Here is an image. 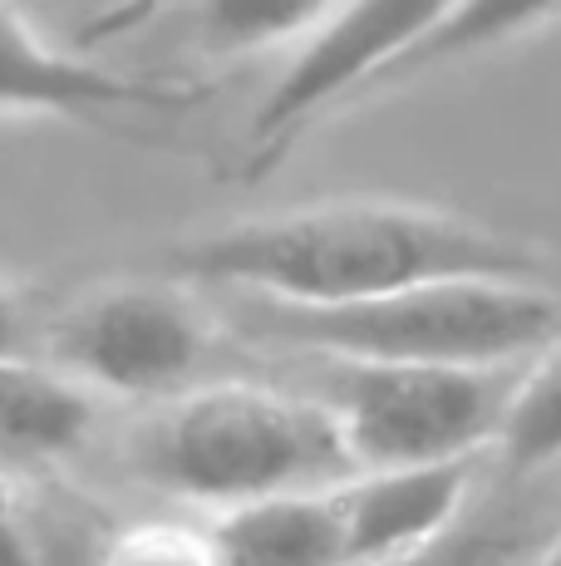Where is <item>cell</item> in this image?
I'll return each mask as SVG.
<instances>
[{"label": "cell", "mask_w": 561, "mask_h": 566, "mask_svg": "<svg viewBox=\"0 0 561 566\" xmlns=\"http://www.w3.org/2000/svg\"><path fill=\"white\" fill-rule=\"evenodd\" d=\"M202 94L168 80H134L35 35L20 10L0 6V114H60L104 124L118 114H182Z\"/></svg>", "instance_id": "obj_7"}, {"label": "cell", "mask_w": 561, "mask_h": 566, "mask_svg": "<svg viewBox=\"0 0 561 566\" xmlns=\"http://www.w3.org/2000/svg\"><path fill=\"white\" fill-rule=\"evenodd\" d=\"M444 0H364V6H330V15L310 30L272 84L252 118L256 148H276L300 124L345 104L350 94H370L380 74L438 20Z\"/></svg>", "instance_id": "obj_6"}, {"label": "cell", "mask_w": 561, "mask_h": 566, "mask_svg": "<svg viewBox=\"0 0 561 566\" xmlns=\"http://www.w3.org/2000/svg\"><path fill=\"white\" fill-rule=\"evenodd\" d=\"M148 488L232 513L286 493H336L360 478L336 419L306 395L262 379H212L168 399L128 443Z\"/></svg>", "instance_id": "obj_2"}, {"label": "cell", "mask_w": 561, "mask_h": 566, "mask_svg": "<svg viewBox=\"0 0 561 566\" xmlns=\"http://www.w3.org/2000/svg\"><path fill=\"white\" fill-rule=\"evenodd\" d=\"M532 566H561V537L552 542V547H542V552H537Z\"/></svg>", "instance_id": "obj_18"}, {"label": "cell", "mask_w": 561, "mask_h": 566, "mask_svg": "<svg viewBox=\"0 0 561 566\" xmlns=\"http://www.w3.org/2000/svg\"><path fill=\"white\" fill-rule=\"evenodd\" d=\"M473 463L360 473L336 488L350 566H390L468 517Z\"/></svg>", "instance_id": "obj_8"}, {"label": "cell", "mask_w": 561, "mask_h": 566, "mask_svg": "<svg viewBox=\"0 0 561 566\" xmlns=\"http://www.w3.org/2000/svg\"><path fill=\"white\" fill-rule=\"evenodd\" d=\"M94 395L40 355L0 360V468L74 453L94 429Z\"/></svg>", "instance_id": "obj_10"}, {"label": "cell", "mask_w": 561, "mask_h": 566, "mask_svg": "<svg viewBox=\"0 0 561 566\" xmlns=\"http://www.w3.org/2000/svg\"><path fill=\"white\" fill-rule=\"evenodd\" d=\"M0 566H40L35 527H30L15 503H10L6 483H0Z\"/></svg>", "instance_id": "obj_17"}, {"label": "cell", "mask_w": 561, "mask_h": 566, "mask_svg": "<svg viewBox=\"0 0 561 566\" xmlns=\"http://www.w3.org/2000/svg\"><path fill=\"white\" fill-rule=\"evenodd\" d=\"M218 566H350L336 493H286L212 522Z\"/></svg>", "instance_id": "obj_9"}, {"label": "cell", "mask_w": 561, "mask_h": 566, "mask_svg": "<svg viewBox=\"0 0 561 566\" xmlns=\"http://www.w3.org/2000/svg\"><path fill=\"white\" fill-rule=\"evenodd\" d=\"M99 566H218L212 532L188 522H134L104 542Z\"/></svg>", "instance_id": "obj_14"}, {"label": "cell", "mask_w": 561, "mask_h": 566, "mask_svg": "<svg viewBox=\"0 0 561 566\" xmlns=\"http://www.w3.org/2000/svg\"><path fill=\"white\" fill-rule=\"evenodd\" d=\"M561 15V6H547V0H478V6H444L438 20L414 40L390 70L380 74L374 90L384 84H404L414 74H428L448 60H468L478 50H498L517 35H532V30L552 25Z\"/></svg>", "instance_id": "obj_11"}, {"label": "cell", "mask_w": 561, "mask_h": 566, "mask_svg": "<svg viewBox=\"0 0 561 566\" xmlns=\"http://www.w3.org/2000/svg\"><path fill=\"white\" fill-rule=\"evenodd\" d=\"M330 6L320 0H218L202 6V40L218 54H252L272 45H300Z\"/></svg>", "instance_id": "obj_13"}, {"label": "cell", "mask_w": 561, "mask_h": 566, "mask_svg": "<svg viewBox=\"0 0 561 566\" xmlns=\"http://www.w3.org/2000/svg\"><path fill=\"white\" fill-rule=\"evenodd\" d=\"M236 325L272 350L340 365H522L561 340V296L542 281H444L354 306L232 296Z\"/></svg>", "instance_id": "obj_3"}, {"label": "cell", "mask_w": 561, "mask_h": 566, "mask_svg": "<svg viewBox=\"0 0 561 566\" xmlns=\"http://www.w3.org/2000/svg\"><path fill=\"white\" fill-rule=\"evenodd\" d=\"M522 557V542L507 537L502 527H488V522H453L444 537H434L428 547L409 552L390 566H517Z\"/></svg>", "instance_id": "obj_15"}, {"label": "cell", "mask_w": 561, "mask_h": 566, "mask_svg": "<svg viewBox=\"0 0 561 566\" xmlns=\"http://www.w3.org/2000/svg\"><path fill=\"white\" fill-rule=\"evenodd\" d=\"M316 385L306 389L336 419L360 473L394 468L473 463L498 449L522 365L453 369V365H340L310 360Z\"/></svg>", "instance_id": "obj_4"}, {"label": "cell", "mask_w": 561, "mask_h": 566, "mask_svg": "<svg viewBox=\"0 0 561 566\" xmlns=\"http://www.w3.org/2000/svg\"><path fill=\"white\" fill-rule=\"evenodd\" d=\"M178 286L276 306H354L444 281H542L547 252L424 202H306L198 232L168 252Z\"/></svg>", "instance_id": "obj_1"}, {"label": "cell", "mask_w": 561, "mask_h": 566, "mask_svg": "<svg viewBox=\"0 0 561 566\" xmlns=\"http://www.w3.org/2000/svg\"><path fill=\"white\" fill-rule=\"evenodd\" d=\"M498 453L517 473H542L561 463V340L522 365L498 433Z\"/></svg>", "instance_id": "obj_12"}, {"label": "cell", "mask_w": 561, "mask_h": 566, "mask_svg": "<svg viewBox=\"0 0 561 566\" xmlns=\"http://www.w3.org/2000/svg\"><path fill=\"white\" fill-rule=\"evenodd\" d=\"M208 355V315L178 281H114L40 325V360L89 395L154 399Z\"/></svg>", "instance_id": "obj_5"}, {"label": "cell", "mask_w": 561, "mask_h": 566, "mask_svg": "<svg viewBox=\"0 0 561 566\" xmlns=\"http://www.w3.org/2000/svg\"><path fill=\"white\" fill-rule=\"evenodd\" d=\"M40 355V325L30 315V301L15 281H0V360Z\"/></svg>", "instance_id": "obj_16"}, {"label": "cell", "mask_w": 561, "mask_h": 566, "mask_svg": "<svg viewBox=\"0 0 561 566\" xmlns=\"http://www.w3.org/2000/svg\"><path fill=\"white\" fill-rule=\"evenodd\" d=\"M0 473H6V468H0Z\"/></svg>", "instance_id": "obj_19"}]
</instances>
